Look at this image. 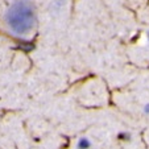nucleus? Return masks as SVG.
<instances>
[{
    "label": "nucleus",
    "mask_w": 149,
    "mask_h": 149,
    "mask_svg": "<svg viewBox=\"0 0 149 149\" xmlns=\"http://www.w3.org/2000/svg\"><path fill=\"white\" fill-rule=\"evenodd\" d=\"M34 16L31 6L25 1H17L9 8L7 13V23L12 32L17 34H25L33 26Z\"/></svg>",
    "instance_id": "f257e3e1"
},
{
    "label": "nucleus",
    "mask_w": 149,
    "mask_h": 149,
    "mask_svg": "<svg viewBox=\"0 0 149 149\" xmlns=\"http://www.w3.org/2000/svg\"><path fill=\"white\" fill-rule=\"evenodd\" d=\"M88 145H90V143H88L87 140H81V143H79V148H81V149L88 148Z\"/></svg>",
    "instance_id": "f03ea898"
},
{
    "label": "nucleus",
    "mask_w": 149,
    "mask_h": 149,
    "mask_svg": "<svg viewBox=\"0 0 149 149\" xmlns=\"http://www.w3.org/2000/svg\"><path fill=\"white\" fill-rule=\"evenodd\" d=\"M145 110H146V112H149V106H146V108H145Z\"/></svg>",
    "instance_id": "7ed1b4c3"
}]
</instances>
